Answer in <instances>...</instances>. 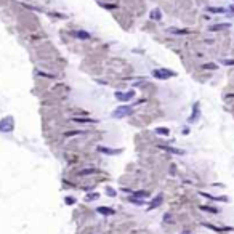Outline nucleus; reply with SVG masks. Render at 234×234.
Here are the masks:
<instances>
[{
  "label": "nucleus",
  "instance_id": "obj_1",
  "mask_svg": "<svg viewBox=\"0 0 234 234\" xmlns=\"http://www.w3.org/2000/svg\"><path fill=\"white\" fill-rule=\"evenodd\" d=\"M13 128H15V120H13V117L8 116V117H5V119L0 120V132L10 133Z\"/></svg>",
  "mask_w": 234,
  "mask_h": 234
},
{
  "label": "nucleus",
  "instance_id": "obj_2",
  "mask_svg": "<svg viewBox=\"0 0 234 234\" xmlns=\"http://www.w3.org/2000/svg\"><path fill=\"white\" fill-rule=\"evenodd\" d=\"M130 112H132V108H128V106H119L114 112H112V117H114V119H122V117L130 116Z\"/></svg>",
  "mask_w": 234,
  "mask_h": 234
},
{
  "label": "nucleus",
  "instance_id": "obj_3",
  "mask_svg": "<svg viewBox=\"0 0 234 234\" xmlns=\"http://www.w3.org/2000/svg\"><path fill=\"white\" fill-rule=\"evenodd\" d=\"M152 76H154L156 79H162V80H165V79H168V77H173L175 72L168 71V69H154V71H152Z\"/></svg>",
  "mask_w": 234,
  "mask_h": 234
},
{
  "label": "nucleus",
  "instance_id": "obj_4",
  "mask_svg": "<svg viewBox=\"0 0 234 234\" xmlns=\"http://www.w3.org/2000/svg\"><path fill=\"white\" fill-rule=\"evenodd\" d=\"M133 96H135V91H133V90L125 91V93H120V91L116 93V98H117L119 101H130V99H133Z\"/></svg>",
  "mask_w": 234,
  "mask_h": 234
},
{
  "label": "nucleus",
  "instance_id": "obj_5",
  "mask_svg": "<svg viewBox=\"0 0 234 234\" xmlns=\"http://www.w3.org/2000/svg\"><path fill=\"white\" fill-rule=\"evenodd\" d=\"M120 151H122V149H111V148H106V146H98V152L108 154V156H116Z\"/></svg>",
  "mask_w": 234,
  "mask_h": 234
},
{
  "label": "nucleus",
  "instance_id": "obj_6",
  "mask_svg": "<svg viewBox=\"0 0 234 234\" xmlns=\"http://www.w3.org/2000/svg\"><path fill=\"white\" fill-rule=\"evenodd\" d=\"M162 201H164V194H159L157 197L151 202V205H149V210H152V209H156V207H159V205L162 204Z\"/></svg>",
  "mask_w": 234,
  "mask_h": 234
},
{
  "label": "nucleus",
  "instance_id": "obj_7",
  "mask_svg": "<svg viewBox=\"0 0 234 234\" xmlns=\"http://www.w3.org/2000/svg\"><path fill=\"white\" fill-rule=\"evenodd\" d=\"M162 149H165L167 152H172V154H176V156H183L184 151H181V149H176V148H170V146H161Z\"/></svg>",
  "mask_w": 234,
  "mask_h": 234
},
{
  "label": "nucleus",
  "instance_id": "obj_8",
  "mask_svg": "<svg viewBox=\"0 0 234 234\" xmlns=\"http://www.w3.org/2000/svg\"><path fill=\"white\" fill-rule=\"evenodd\" d=\"M133 197L144 201L146 197H149V192H148V191H136V192H133Z\"/></svg>",
  "mask_w": 234,
  "mask_h": 234
},
{
  "label": "nucleus",
  "instance_id": "obj_9",
  "mask_svg": "<svg viewBox=\"0 0 234 234\" xmlns=\"http://www.w3.org/2000/svg\"><path fill=\"white\" fill-rule=\"evenodd\" d=\"M98 212H99L101 215H108V217H111V215L116 213L112 209H108V207H98Z\"/></svg>",
  "mask_w": 234,
  "mask_h": 234
},
{
  "label": "nucleus",
  "instance_id": "obj_10",
  "mask_svg": "<svg viewBox=\"0 0 234 234\" xmlns=\"http://www.w3.org/2000/svg\"><path fill=\"white\" fill-rule=\"evenodd\" d=\"M228 27H229V24H226V23H224V24H215V26L210 27V31L212 32H217V31H221V29H228Z\"/></svg>",
  "mask_w": 234,
  "mask_h": 234
},
{
  "label": "nucleus",
  "instance_id": "obj_11",
  "mask_svg": "<svg viewBox=\"0 0 234 234\" xmlns=\"http://www.w3.org/2000/svg\"><path fill=\"white\" fill-rule=\"evenodd\" d=\"M74 35L79 37V39H83V40L90 39V34H88V32H83V31H77V32H74Z\"/></svg>",
  "mask_w": 234,
  "mask_h": 234
},
{
  "label": "nucleus",
  "instance_id": "obj_12",
  "mask_svg": "<svg viewBox=\"0 0 234 234\" xmlns=\"http://www.w3.org/2000/svg\"><path fill=\"white\" fill-rule=\"evenodd\" d=\"M161 16H162V15H161V10H159V8H156V10L151 11V20H156V21H157V20H161Z\"/></svg>",
  "mask_w": 234,
  "mask_h": 234
},
{
  "label": "nucleus",
  "instance_id": "obj_13",
  "mask_svg": "<svg viewBox=\"0 0 234 234\" xmlns=\"http://www.w3.org/2000/svg\"><path fill=\"white\" fill-rule=\"evenodd\" d=\"M199 117V104H196V112H192V116L189 117V122H196Z\"/></svg>",
  "mask_w": 234,
  "mask_h": 234
},
{
  "label": "nucleus",
  "instance_id": "obj_14",
  "mask_svg": "<svg viewBox=\"0 0 234 234\" xmlns=\"http://www.w3.org/2000/svg\"><path fill=\"white\" fill-rule=\"evenodd\" d=\"M156 133H159V135H168V133H170V130H168V128H165V127H159V128H156Z\"/></svg>",
  "mask_w": 234,
  "mask_h": 234
},
{
  "label": "nucleus",
  "instance_id": "obj_15",
  "mask_svg": "<svg viewBox=\"0 0 234 234\" xmlns=\"http://www.w3.org/2000/svg\"><path fill=\"white\" fill-rule=\"evenodd\" d=\"M96 199H99V194H87V196H85V201H87V202L96 201Z\"/></svg>",
  "mask_w": 234,
  "mask_h": 234
},
{
  "label": "nucleus",
  "instance_id": "obj_16",
  "mask_svg": "<svg viewBox=\"0 0 234 234\" xmlns=\"http://www.w3.org/2000/svg\"><path fill=\"white\" fill-rule=\"evenodd\" d=\"M204 226H207V228H210V229H213V231H217V232H220V231H224L223 228H218V226H213V224H210V223H204Z\"/></svg>",
  "mask_w": 234,
  "mask_h": 234
},
{
  "label": "nucleus",
  "instance_id": "obj_17",
  "mask_svg": "<svg viewBox=\"0 0 234 234\" xmlns=\"http://www.w3.org/2000/svg\"><path fill=\"white\" fill-rule=\"evenodd\" d=\"M130 202H133L135 205H138V207H141V205H144V201H141V199H136V197H132V199H130Z\"/></svg>",
  "mask_w": 234,
  "mask_h": 234
},
{
  "label": "nucleus",
  "instance_id": "obj_18",
  "mask_svg": "<svg viewBox=\"0 0 234 234\" xmlns=\"http://www.w3.org/2000/svg\"><path fill=\"white\" fill-rule=\"evenodd\" d=\"M209 11H213V13H223L224 10H223V8H209Z\"/></svg>",
  "mask_w": 234,
  "mask_h": 234
},
{
  "label": "nucleus",
  "instance_id": "obj_19",
  "mask_svg": "<svg viewBox=\"0 0 234 234\" xmlns=\"http://www.w3.org/2000/svg\"><path fill=\"white\" fill-rule=\"evenodd\" d=\"M106 191H108V196H111V197H114V196H116V191L112 189V188H108Z\"/></svg>",
  "mask_w": 234,
  "mask_h": 234
},
{
  "label": "nucleus",
  "instance_id": "obj_20",
  "mask_svg": "<svg viewBox=\"0 0 234 234\" xmlns=\"http://www.w3.org/2000/svg\"><path fill=\"white\" fill-rule=\"evenodd\" d=\"M223 63H224V64H228V66H234V60H224Z\"/></svg>",
  "mask_w": 234,
  "mask_h": 234
},
{
  "label": "nucleus",
  "instance_id": "obj_21",
  "mask_svg": "<svg viewBox=\"0 0 234 234\" xmlns=\"http://www.w3.org/2000/svg\"><path fill=\"white\" fill-rule=\"evenodd\" d=\"M204 69H217V66H215V64H205Z\"/></svg>",
  "mask_w": 234,
  "mask_h": 234
},
{
  "label": "nucleus",
  "instance_id": "obj_22",
  "mask_svg": "<svg viewBox=\"0 0 234 234\" xmlns=\"http://www.w3.org/2000/svg\"><path fill=\"white\" fill-rule=\"evenodd\" d=\"M66 202H68V204H74V199H72V197H68Z\"/></svg>",
  "mask_w": 234,
  "mask_h": 234
},
{
  "label": "nucleus",
  "instance_id": "obj_23",
  "mask_svg": "<svg viewBox=\"0 0 234 234\" xmlns=\"http://www.w3.org/2000/svg\"><path fill=\"white\" fill-rule=\"evenodd\" d=\"M183 234H189V232H183Z\"/></svg>",
  "mask_w": 234,
  "mask_h": 234
}]
</instances>
